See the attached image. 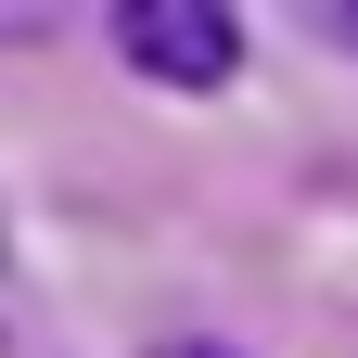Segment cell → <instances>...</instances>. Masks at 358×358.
Returning <instances> with one entry per match:
<instances>
[{"mask_svg":"<svg viewBox=\"0 0 358 358\" xmlns=\"http://www.w3.org/2000/svg\"><path fill=\"white\" fill-rule=\"evenodd\" d=\"M154 358H243V345H154Z\"/></svg>","mask_w":358,"mask_h":358,"instance_id":"cell-4","label":"cell"},{"mask_svg":"<svg viewBox=\"0 0 358 358\" xmlns=\"http://www.w3.org/2000/svg\"><path fill=\"white\" fill-rule=\"evenodd\" d=\"M307 13V38H333V52H358V0H294Z\"/></svg>","mask_w":358,"mask_h":358,"instance_id":"cell-3","label":"cell"},{"mask_svg":"<svg viewBox=\"0 0 358 358\" xmlns=\"http://www.w3.org/2000/svg\"><path fill=\"white\" fill-rule=\"evenodd\" d=\"M0 358H52V333H38V294L13 268V231H0Z\"/></svg>","mask_w":358,"mask_h":358,"instance_id":"cell-2","label":"cell"},{"mask_svg":"<svg viewBox=\"0 0 358 358\" xmlns=\"http://www.w3.org/2000/svg\"><path fill=\"white\" fill-rule=\"evenodd\" d=\"M115 52L154 90H231L243 77V13L231 0H115Z\"/></svg>","mask_w":358,"mask_h":358,"instance_id":"cell-1","label":"cell"}]
</instances>
